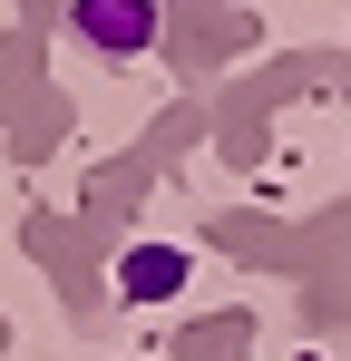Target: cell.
Returning <instances> with one entry per match:
<instances>
[{"mask_svg": "<svg viewBox=\"0 0 351 361\" xmlns=\"http://www.w3.org/2000/svg\"><path fill=\"white\" fill-rule=\"evenodd\" d=\"M68 30L108 59H147L156 49V0H68Z\"/></svg>", "mask_w": 351, "mask_h": 361, "instance_id": "6da1fadb", "label": "cell"}, {"mask_svg": "<svg viewBox=\"0 0 351 361\" xmlns=\"http://www.w3.org/2000/svg\"><path fill=\"white\" fill-rule=\"evenodd\" d=\"M117 283H127L137 302H166L176 283H185V254H176V244H137V254L117 264Z\"/></svg>", "mask_w": 351, "mask_h": 361, "instance_id": "7a4b0ae2", "label": "cell"}]
</instances>
